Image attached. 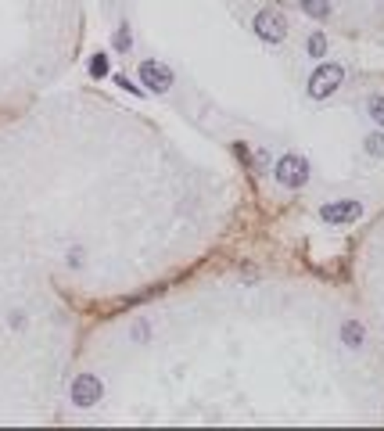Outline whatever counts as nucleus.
Segmentation results:
<instances>
[{
  "mask_svg": "<svg viewBox=\"0 0 384 431\" xmlns=\"http://www.w3.org/2000/svg\"><path fill=\"white\" fill-rule=\"evenodd\" d=\"M341 79H345V69L334 65V61H327V65H319V69L312 72V79H309V94H312L316 101H324V98H331L334 90L341 86Z\"/></svg>",
  "mask_w": 384,
  "mask_h": 431,
  "instance_id": "1",
  "label": "nucleus"
},
{
  "mask_svg": "<svg viewBox=\"0 0 384 431\" xmlns=\"http://www.w3.org/2000/svg\"><path fill=\"white\" fill-rule=\"evenodd\" d=\"M255 33H259L266 44H280L287 37V18L277 8H263L259 15H255Z\"/></svg>",
  "mask_w": 384,
  "mask_h": 431,
  "instance_id": "2",
  "label": "nucleus"
},
{
  "mask_svg": "<svg viewBox=\"0 0 384 431\" xmlns=\"http://www.w3.org/2000/svg\"><path fill=\"white\" fill-rule=\"evenodd\" d=\"M277 183H284V187H302V183L309 180V162L302 155H284L273 169Z\"/></svg>",
  "mask_w": 384,
  "mask_h": 431,
  "instance_id": "3",
  "label": "nucleus"
},
{
  "mask_svg": "<svg viewBox=\"0 0 384 431\" xmlns=\"http://www.w3.org/2000/svg\"><path fill=\"white\" fill-rule=\"evenodd\" d=\"M140 79L147 90H154V94H166V90L173 86V72L162 65V61H140Z\"/></svg>",
  "mask_w": 384,
  "mask_h": 431,
  "instance_id": "4",
  "label": "nucleus"
},
{
  "mask_svg": "<svg viewBox=\"0 0 384 431\" xmlns=\"http://www.w3.org/2000/svg\"><path fill=\"white\" fill-rule=\"evenodd\" d=\"M101 381L98 378H93V374H79L76 381H72V403L76 406H93V403H98V399H101Z\"/></svg>",
  "mask_w": 384,
  "mask_h": 431,
  "instance_id": "5",
  "label": "nucleus"
},
{
  "mask_svg": "<svg viewBox=\"0 0 384 431\" xmlns=\"http://www.w3.org/2000/svg\"><path fill=\"white\" fill-rule=\"evenodd\" d=\"M319 216H324L327 223H352V220L363 216V205L359 201H338V205H324Z\"/></svg>",
  "mask_w": 384,
  "mask_h": 431,
  "instance_id": "6",
  "label": "nucleus"
},
{
  "mask_svg": "<svg viewBox=\"0 0 384 431\" xmlns=\"http://www.w3.org/2000/svg\"><path fill=\"white\" fill-rule=\"evenodd\" d=\"M302 11L309 18H327L331 15V4H327V0H302Z\"/></svg>",
  "mask_w": 384,
  "mask_h": 431,
  "instance_id": "7",
  "label": "nucleus"
},
{
  "mask_svg": "<svg viewBox=\"0 0 384 431\" xmlns=\"http://www.w3.org/2000/svg\"><path fill=\"white\" fill-rule=\"evenodd\" d=\"M345 342H348V345H359V342H363V327H359L356 320L345 324Z\"/></svg>",
  "mask_w": 384,
  "mask_h": 431,
  "instance_id": "8",
  "label": "nucleus"
},
{
  "mask_svg": "<svg viewBox=\"0 0 384 431\" xmlns=\"http://www.w3.org/2000/svg\"><path fill=\"white\" fill-rule=\"evenodd\" d=\"M305 47H309V54H312V58H319V54L327 51V37H324V33H312Z\"/></svg>",
  "mask_w": 384,
  "mask_h": 431,
  "instance_id": "9",
  "label": "nucleus"
},
{
  "mask_svg": "<svg viewBox=\"0 0 384 431\" xmlns=\"http://www.w3.org/2000/svg\"><path fill=\"white\" fill-rule=\"evenodd\" d=\"M108 72V61H105V54H93V61H90V76H105Z\"/></svg>",
  "mask_w": 384,
  "mask_h": 431,
  "instance_id": "10",
  "label": "nucleus"
},
{
  "mask_svg": "<svg viewBox=\"0 0 384 431\" xmlns=\"http://www.w3.org/2000/svg\"><path fill=\"white\" fill-rule=\"evenodd\" d=\"M366 151H370V155H384V133L366 137Z\"/></svg>",
  "mask_w": 384,
  "mask_h": 431,
  "instance_id": "11",
  "label": "nucleus"
},
{
  "mask_svg": "<svg viewBox=\"0 0 384 431\" xmlns=\"http://www.w3.org/2000/svg\"><path fill=\"white\" fill-rule=\"evenodd\" d=\"M366 108H370V115L384 126V98H370V105H366Z\"/></svg>",
  "mask_w": 384,
  "mask_h": 431,
  "instance_id": "12",
  "label": "nucleus"
},
{
  "mask_svg": "<svg viewBox=\"0 0 384 431\" xmlns=\"http://www.w3.org/2000/svg\"><path fill=\"white\" fill-rule=\"evenodd\" d=\"M115 44H119V51H126V47H130V33H126V29H122V33H119V40H115Z\"/></svg>",
  "mask_w": 384,
  "mask_h": 431,
  "instance_id": "13",
  "label": "nucleus"
}]
</instances>
